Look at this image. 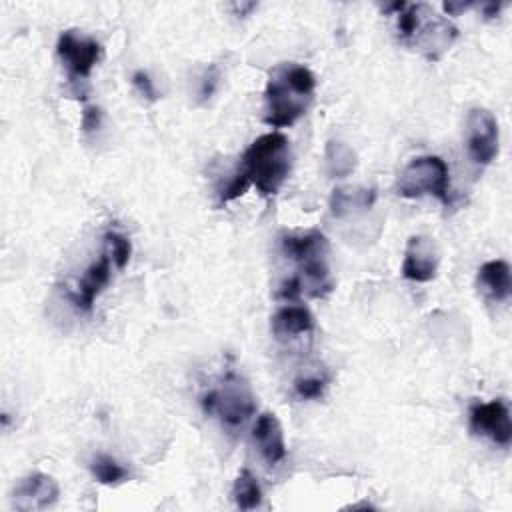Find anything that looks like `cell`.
<instances>
[{"label":"cell","mask_w":512,"mask_h":512,"mask_svg":"<svg viewBox=\"0 0 512 512\" xmlns=\"http://www.w3.org/2000/svg\"><path fill=\"white\" fill-rule=\"evenodd\" d=\"M232 500L240 510H254L262 504V488L248 468L238 472L232 484Z\"/></svg>","instance_id":"cell-18"},{"label":"cell","mask_w":512,"mask_h":512,"mask_svg":"<svg viewBox=\"0 0 512 512\" xmlns=\"http://www.w3.org/2000/svg\"><path fill=\"white\" fill-rule=\"evenodd\" d=\"M252 440L270 466L286 458V440L280 420L272 412H262L252 426Z\"/></svg>","instance_id":"cell-13"},{"label":"cell","mask_w":512,"mask_h":512,"mask_svg":"<svg viewBox=\"0 0 512 512\" xmlns=\"http://www.w3.org/2000/svg\"><path fill=\"white\" fill-rule=\"evenodd\" d=\"M398 194L402 198L434 196L450 204V170L440 156L412 158L400 174Z\"/></svg>","instance_id":"cell-6"},{"label":"cell","mask_w":512,"mask_h":512,"mask_svg":"<svg viewBox=\"0 0 512 512\" xmlns=\"http://www.w3.org/2000/svg\"><path fill=\"white\" fill-rule=\"evenodd\" d=\"M478 286L480 290L496 302L510 298V266L506 260H490L478 268Z\"/></svg>","instance_id":"cell-16"},{"label":"cell","mask_w":512,"mask_h":512,"mask_svg":"<svg viewBox=\"0 0 512 512\" xmlns=\"http://www.w3.org/2000/svg\"><path fill=\"white\" fill-rule=\"evenodd\" d=\"M104 248L112 254L114 262H116V268L122 270L128 262H130V256H132V244L130 240L118 232V230H108L104 234Z\"/></svg>","instance_id":"cell-20"},{"label":"cell","mask_w":512,"mask_h":512,"mask_svg":"<svg viewBox=\"0 0 512 512\" xmlns=\"http://www.w3.org/2000/svg\"><path fill=\"white\" fill-rule=\"evenodd\" d=\"M314 90L316 78L304 64L282 62L274 66L264 88V122L272 128L292 126L306 114Z\"/></svg>","instance_id":"cell-2"},{"label":"cell","mask_w":512,"mask_h":512,"mask_svg":"<svg viewBox=\"0 0 512 512\" xmlns=\"http://www.w3.org/2000/svg\"><path fill=\"white\" fill-rule=\"evenodd\" d=\"M470 430L478 436L490 438L498 446H510L512 422L508 404L502 398L490 402H476L470 406Z\"/></svg>","instance_id":"cell-9"},{"label":"cell","mask_w":512,"mask_h":512,"mask_svg":"<svg viewBox=\"0 0 512 512\" xmlns=\"http://www.w3.org/2000/svg\"><path fill=\"white\" fill-rule=\"evenodd\" d=\"M498 122L486 108H470L466 116V150L476 166H488L498 154Z\"/></svg>","instance_id":"cell-8"},{"label":"cell","mask_w":512,"mask_h":512,"mask_svg":"<svg viewBox=\"0 0 512 512\" xmlns=\"http://www.w3.org/2000/svg\"><path fill=\"white\" fill-rule=\"evenodd\" d=\"M328 380L324 376L318 374H306V376H298L294 380V392L298 398L304 400H316L324 394Z\"/></svg>","instance_id":"cell-21"},{"label":"cell","mask_w":512,"mask_h":512,"mask_svg":"<svg viewBox=\"0 0 512 512\" xmlns=\"http://www.w3.org/2000/svg\"><path fill=\"white\" fill-rule=\"evenodd\" d=\"M90 474L104 486H116L128 478V470L108 454H96L90 460Z\"/></svg>","instance_id":"cell-19"},{"label":"cell","mask_w":512,"mask_h":512,"mask_svg":"<svg viewBox=\"0 0 512 512\" xmlns=\"http://www.w3.org/2000/svg\"><path fill=\"white\" fill-rule=\"evenodd\" d=\"M292 166L290 142L282 132L258 136L242 154L238 172L262 196H274L286 182Z\"/></svg>","instance_id":"cell-4"},{"label":"cell","mask_w":512,"mask_h":512,"mask_svg":"<svg viewBox=\"0 0 512 512\" xmlns=\"http://www.w3.org/2000/svg\"><path fill=\"white\" fill-rule=\"evenodd\" d=\"M280 252L296 264V272L282 282L278 296L282 298H324L332 292V276L328 268V240L320 230L288 232L280 238Z\"/></svg>","instance_id":"cell-1"},{"label":"cell","mask_w":512,"mask_h":512,"mask_svg":"<svg viewBox=\"0 0 512 512\" xmlns=\"http://www.w3.org/2000/svg\"><path fill=\"white\" fill-rule=\"evenodd\" d=\"M440 252L430 236L414 234L404 248L402 276L410 282H430L436 278Z\"/></svg>","instance_id":"cell-12"},{"label":"cell","mask_w":512,"mask_h":512,"mask_svg":"<svg viewBox=\"0 0 512 512\" xmlns=\"http://www.w3.org/2000/svg\"><path fill=\"white\" fill-rule=\"evenodd\" d=\"M396 16L400 42L430 62L440 60L458 38V28L428 4H406Z\"/></svg>","instance_id":"cell-3"},{"label":"cell","mask_w":512,"mask_h":512,"mask_svg":"<svg viewBox=\"0 0 512 512\" xmlns=\"http://www.w3.org/2000/svg\"><path fill=\"white\" fill-rule=\"evenodd\" d=\"M114 268H116V262H114L112 254L104 248L100 258L94 260L84 270V274L80 276L76 286L68 292V298H70V302L74 304L76 310H80V312H90L92 310L96 298L110 284Z\"/></svg>","instance_id":"cell-10"},{"label":"cell","mask_w":512,"mask_h":512,"mask_svg":"<svg viewBox=\"0 0 512 512\" xmlns=\"http://www.w3.org/2000/svg\"><path fill=\"white\" fill-rule=\"evenodd\" d=\"M220 78H222V70L218 64H210L202 72V76L198 80V102L200 104H206L216 94V90L220 86Z\"/></svg>","instance_id":"cell-22"},{"label":"cell","mask_w":512,"mask_h":512,"mask_svg":"<svg viewBox=\"0 0 512 512\" xmlns=\"http://www.w3.org/2000/svg\"><path fill=\"white\" fill-rule=\"evenodd\" d=\"M504 8V4H494V2H490V4H482V12H484V16L486 18H494V16H498V12Z\"/></svg>","instance_id":"cell-25"},{"label":"cell","mask_w":512,"mask_h":512,"mask_svg":"<svg viewBox=\"0 0 512 512\" xmlns=\"http://www.w3.org/2000/svg\"><path fill=\"white\" fill-rule=\"evenodd\" d=\"M200 406L206 416H216L222 426L236 430L256 412V398L250 384L240 374L226 370L218 384L200 396Z\"/></svg>","instance_id":"cell-5"},{"label":"cell","mask_w":512,"mask_h":512,"mask_svg":"<svg viewBox=\"0 0 512 512\" xmlns=\"http://www.w3.org/2000/svg\"><path fill=\"white\" fill-rule=\"evenodd\" d=\"M324 166L332 178H346L356 168V152L340 140H330L324 148Z\"/></svg>","instance_id":"cell-17"},{"label":"cell","mask_w":512,"mask_h":512,"mask_svg":"<svg viewBox=\"0 0 512 512\" xmlns=\"http://www.w3.org/2000/svg\"><path fill=\"white\" fill-rule=\"evenodd\" d=\"M56 54L64 64L72 82H82L90 76L102 56V44L90 36L66 30L58 36Z\"/></svg>","instance_id":"cell-7"},{"label":"cell","mask_w":512,"mask_h":512,"mask_svg":"<svg viewBox=\"0 0 512 512\" xmlns=\"http://www.w3.org/2000/svg\"><path fill=\"white\" fill-rule=\"evenodd\" d=\"M58 496V482L50 474L30 472L16 484L12 492V506L20 512H38L54 506Z\"/></svg>","instance_id":"cell-11"},{"label":"cell","mask_w":512,"mask_h":512,"mask_svg":"<svg viewBox=\"0 0 512 512\" xmlns=\"http://www.w3.org/2000/svg\"><path fill=\"white\" fill-rule=\"evenodd\" d=\"M466 8H470V4H464V2H446V4H444V10H446L448 14H458V12L466 10Z\"/></svg>","instance_id":"cell-26"},{"label":"cell","mask_w":512,"mask_h":512,"mask_svg":"<svg viewBox=\"0 0 512 512\" xmlns=\"http://www.w3.org/2000/svg\"><path fill=\"white\" fill-rule=\"evenodd\" d=\"M132 86L136 88V92L148 100V102H156L158 100V92H156V86H154V80L150 78L148 72L144 70H136L132 74Z\"/></svg>","instance_id":"cell-23"},{"label":"cell","mask_w":512,"mask_h":512,"mask_svg":"<svg viewBox=\"0 0 512 512\" xmlns=\"http://www.w3.org/2000/svg\"><path fill=\"white\" fill-rule=\"evenodd\" d=\"M270 328L278 340H294L314 330V316L306 306L286 304L274 312Z\"/></svg>","instance_id":"cell-14"},{"label":"cell","mask_w":512,"mask_h":512,"mask_svg":"<svg viewBox=\"0 0 512 512\" xmlns=\"http://www.w3.org/2000/svg\"><path fill=\"white\" fill-rule=\"evenodd\" d=\"M100 126H102V110L98 106H86L82 112V130L86 134H92Z\"/></svg>","instance_id":"cell-24"},{"label":"cell","mask_w":512,"mask_h":512,"mask_svg":"<svg viewBox=\"0 0 512 512\" xmlns=\"http://www.w3.org/2000/svg\"><path fill=\"white\" fill-rule=\"evenodd\" d=\"M376 202V190L364 186H338L330 194V212L336 218L368 210Z\"/></svg>","instance_id":"cell-15"}]
</instances>
